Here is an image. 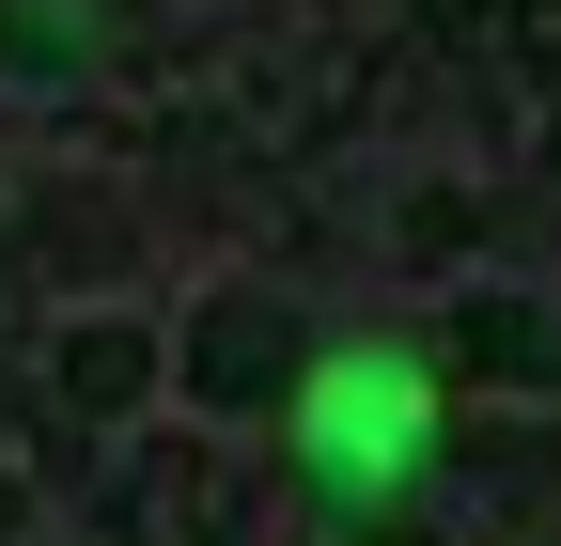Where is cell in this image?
<instances>
[{
	"label": "cell",
	"instance_id": "cell-1",
	"mask_svg": "<svg viewBox=\"0 0 561 546\" xmlns=\"http://www.w3.org/2000/svg\"><path fill=\"white\" fill-rule=\"evenodd\" d=\"M421 437H437V390H421V360H390V344L328 360V375H312V406H297L312 485H343V500H390L405 468H421Z\"/></svg>",
	"mask_w": 561,
	"mask_h": 546
}]
</instances>
